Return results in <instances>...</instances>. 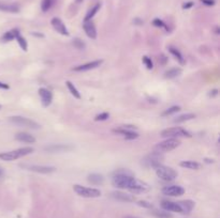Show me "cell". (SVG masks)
I'll list each match as a JSON object with an SVG mask.
<instances>
[{
	"mask_svg": "<svg viewBox=\"0 0 220 218\" xmlns=\"http://www.w3.org/2000/svg\"><path fill=\"white\" fill-rule=\"evenodd\" d=\"M133 180H134V175L132 174V172L128 171V170L121 169L114 172V175L112 177V184L116 188L128 189Z\"/></svg>",
	"mask_w": 220,
	"mask_h": 218,
	"instance_id": "obj_1",
	"label": "cell"
},
{
	"mask_svg": "<svg viewBox=\"0 0 220 218\" xmlns=\"http://www.w3.org/2000/svg\"><path fill=\"white\" fill-rule=\"evenodd\" d=\"M32 152H33V148L25 147V148H21V149L14 150V151L1 153V154H0V158L2 160H6V162H12V160L18 159L23 156L31 154Z\"/></svg>",
	"mask_w": 220,
	"mask_h": 218,
	"instance_id": "obj_2",
	"label": "cell"
},
{
	"mask_svg": "<svg viewBox=\"0 0 220 218\" xmlns=\"http://www.w3.org/2000/svg\"><path fill=\"white\" fill-rule=\"evenodd\" d=\"M155 170H156L157 177H158L159 179H161L162 181H166V182L174 181L177 177V175H178V173L175 171L173 168L164 166V165H162V164L155 168Z\"/></svg>",
	"mask_w": 220,
	"mask_h": 218,
	"instance_id": "obj_3",
	"label": "cell"
},
{
	"mask_svg": "<svg viewBox=\"0 0 220 218\" xmlns=\"http://www.w3.org/2000/svg\"><path fill=\"white\" fill-rule=\"evenodd\" d=\"M160 136L163 137V138H179V137H187V138H190L192 136L191 134L186 131L185 128L179 126H175V127H170V128H166L161 132Z\"/></svg>",
	"mask_w": 220,
	"mask_h": 218,
	"instance_id": "obj_4",
	"label": "cell"
},
{
	"mask_svg": "<svg viewBox=\"0 0 220 218\" xmlns=\"http://www.w3.org/2000/svg\"><path fill=\"white\" fill-rule=\"evenodd\" d=\"M164 159V156L162 153L160 152H151V154H148L147 156H145L143 159H142V164L144 165L146 168H156L158 167L159 165L162 164V160Z\"/></svg>",
	"mask_w": 220,
	"mask_h": 218,
	"instance_id": "obj_5",
	"label": "cell"
},
{
	"mask_svg": "<svg viewBox=\"0 0 220 218\" xmlns=\"http://www.w3.org/2000/svg\"><path fill=\"white\" fill-rule=\"evenodd\" d=\"M181 142H179L178 139L175 138H166L163 141L159 142L155 145V151L160 152V153H164V152H170L172 150L176 149L177 147H179Z\"/></svg>",
	"mask_w": 220,
	"mask_h": 218,
	"instance_id": "obj_6",
	"label": "cell"
},
{
	"mask_svg": "<svg viewBox=\"0 0 220 218\" xmlns=\"http://www.w3.org/2000/svg\"><path fill=\"white\" fill-rule=\"evenodd\" d=\"M73 190L79 195V197L83 198H98L101 196V191L97 188H91V187H85L82 185H74Z\"/></svg>",
	"mask_w": 220,
	"mask_h": 218,
	"instance_id": "obj_7",
	"label": "cell"
},
{
	"mask_svg": "<svg viewBox=\"0 0 220 218\" xmlns=\"http://www.w3.org/2000/svg\"><path fill=\"white\" fill-rule=\"evenodd\" d=\"M136 127L132 126V125H124V126L118 127V128H114L112 132L117 135H120L127 140H133L139 137V134L136 132Z\"/></svg>",
	"mask_w": 220,
	"mask_h": 218,
	"instance_id": "obj_8",
	"label": "cell"
},
{
	"mask_svg": "<svg viewBox=\"0 0 220 218\" xmlns=\"http://www.w3.org/2000/svg\"><path fill=\"white\" fill-rule=\"evenodd\" d=\"M10 122L12 123L16 124V125H19V126H24V127H28V128H32V129H39L40 127V124L37 123L36 121L31 119H28V118H25V117H21V116H14V117H11L9 119Z\"/></svg>",
	"mask_w": 220,
	"mask_h": 218,
	"instance_id": "obj_9",
	"label": "cell"
},
{
	"mask_svg": "<svg viewBox=\"0 0 220 218\" xmlns=\"http://www.w3.org/2000/svg\"><path fill=\"white\" fill-rule=\"evenodd\" d=\"M128 190L130 192H132V194H143V192H146L149 190V185L147 183L134 177V180L132 181Z\"/></svg>",
	"mask_w": 220,
	"mask_h": 218,
	"instance_id": "obj_10",
	"label": "cell"
},
{
	"mask_svg": "<svg viewBox=\"0 0 220 218\" xmlns=\"http://www.w3.org/2000/svg\"><path fill=\"white\" fill-rule=\"evenodd\" d=\"M162 194L169 197H179L185 194V189L179 185H169L162 188Z\"/></svg>",
	"mask_w": 220,
	"mask_h": 218,
	"instance_id": "obj_11",
	"label": "cell"
},
{
	"mask_svg": "<svg viewBox=\"0 0 220 218\" xmlns=\"http://www.w3.org/2000/svg\"><path fill=\"white\" fill-rule=\"evenodd\" d=\"M73 149V145L71 144H64V143H58V144H49L46 145L44 148L46 152L49 153H60V152H68L71 151Z\"/></svg>",
	"mask_w": 220,
	"mask_h": 218,
	"instance_id": "obj_12",
	"label": "cell"
},
{
	"mask_svg": "<svg viewBox=\"0 0 220 218\" xmlns=\"http://www.w3.org/2000/svg\"><path fill=\"white\" fill-rule=\"evenodd\" d=\"M103 63V60H95V61L88 62V63L82 64V65H77L72 69V71L74 72H86L90 71V70H95L97 67H99L101 64Z\"/></svg>",
	"mask_w": 220,
	"mask_h": 218,
	"instance_id": "obj_13",
	"label": "cell"
},
{
	"mask_svg": "<svg viewBox=\"0 0 220 218\" xmlns=\"http://www.w3.org/2000/svg\"><path fill=\"white\" fill-rule=\"evenodd\" d=\"M39 95L41 97V103L43 107H49L52 104L53 101V93L46 88H40L39 89Z\"/></svg>",
	"mask_w": 220,
	"mask_h": 218,
	"instance_id": "obj_14",
	"label": "cell"
},
{
	"mask_svg": "<svg viewBox=\"0 0 220 218\" xmlns=\"http://www.w3.org/2000/svg\"><path fill=\"white\" fill-rule=\"evenodd\" d=\"M51 24H52V26H53V28L56 30L58 33H60L61 36H69L68 29H67L66 25L64 24V22H62L60 18H58V17H54V18L51 21Z\"/></svg>",
	"mask_w": 220,
	"mask_h": 218,
	"instance_id": "obj_15",
	"label": "cell"
},
{
	"mask_svg": "<svg viewBox=\"0 0 220 218\" xmlns=\"http://www.w3.org/2000/svg\"><path fill=\"white\" fill-rule=\"evenodd\" d=\"M111 197L117 201L121 202H134L136 201V197L131 194H127L124 191H113L111 194Z\"/></svg>",
	"mask_w": 220,
	"mask_h": 218,
	"instance_id": "obj_16",
	"label": "cell"
},
{
	"mask_svg": "<svg viewBox=\"0 0 220 218\" xmlns=\"http://www.w3.org/2000/svg\"><path fill=\"white\" fill-rule=\"evenodd\" d=\"M161 207L166 212H174V213H182V210L178 202L169 201V200H163L161 202Z\"/></svg>",
	"mask_w": 220,
	"mask_h": 218,
	"instance_id": "obj_17",
	"label": "cell"
},
{
	"mask_svg": "<svg viewBox=\"0 0 220 218\" xmlns=\"http://www.w3.org/2000/svg\"><path fill=\"white\" fill-rule=\"evenodd\" d=\"M28 170L30 171H34L38 172V173H44V174H49L52 173V172L56 171V168L52 167V166H39V165H31V166H27Z\"/></svg>",
	"mask_w": 220,
	"mask_h": 218,
	"instance_id": "obj_18",
	"label": "cell"
},
{
	"mask_svg": "<svg viewBox=\"0 0 220 218\" xmlns=\"http://www.w3.org/2000/svg\"><path fill=\"white\" fill-rule=\"evenodd\" d=\"M83 28L85 30V33L88 37L90 39L95 40L97 37V29H96V26L92 24L91 21H86L84 22L83 24Z\"/></svg>",
	"mask_w": 220,
	"mask_h": 218,
	"instance_id": "obj_19",
	"label": "cell"
},
{
	"mask_svg": "<svg viewBox=\"0 0 220 218\" xmlns=\"http://www.w3.org/2000/svg\"><path fill=\"white\" fill-rule=\"evenodd\" d=\"M0 11L8 12V13H18L19 6L16 3H3V2H0Z\"/></svg>",
	"mask_w": 220,
	"mask_h": 218,
	"instance_id": "obj_20",
	"label": "cell"
},
{
	"mask_svg": "<svg viewBox=\"0 0 220 218\" xmlns=\"http://www.w3.org/2000/svg\"><path fill=\"white\" fill-rule=\"evenodd\" d=\"M15 139L17 141L25 142V143H34L36 142V138L28 133H18L15 135Z\"/></svg>",
	"mask_w": 220,
	"mask_h": 218,
	"instance_id": "obj_21",
	"label": "cell"
},
{
	"mask_svg": "<svg viewBox=\"0 0 220 218\" xmlns=\"http://www.w3.org/2000/svg\"><path fill=\"white\" fill-rule=\"evenodd\" d=\"M18 36H19V30L17 29V28L12 29V30H10V31L6 32V33L3 34V36L1 37V41H2V42L13 41V40H15Z\"/></svg>",
	"mask_w": 220,
	"mask_h": 218,
	"instance_id": "obj_22",
	"label": "cell"
},
{
	"mask_svg": "<svg viewBox=\"0 0 220 218\" xmlns=\"http://www.w3.org/2000/svg\"><path fill=\"white\" fill-rule=\"evenodd\" d=\"M87 180H88V182L92 185H101V184H103V182H104L103 175L99 174V173L89 174L88 177H87Z\"/></svg>",
	"mask_w": 220,
	"mask_h": 218,
	"instance_id": "obj_23",
	"label": "cell"
},
{
	"mask_svg": "<svg viewBox=\"0 0 220 218\" xmlns=\"http://www.w3.org/2000/svg\"><path fill=\"white\" fill-rule=\"evenodd\" d=\"M178 204L181 205L182 210V214H188L192 211V209L194 207V202L191 200H185V201H179Z\"/></svg>",
	"mask_w": 220,
	"mask_h": 218,
	"instance_id": "obj_24",
	"label": "cell"
},
{
	"mask_svg": "<svg viewBox=\"0 0 220 218\" xmlns=\"http://www.w3.org/2000/svg\"><path fill=\"white\" fill-rule=\"evenodd\" d=\"M179 165H181V167L186 168V169L189 170H197L201 168V165L197 162H193V160H184Z\"/></svg>",
	"mask_w": 220,
	"mask_h": 218,
	"instance_id": "obj_25",
	"label": "cell"
},
{
	"mask_svg": "<svg viewBox=\"0 0 220 218\" xmlns=\"http://www.w3.org/2000/svg\"><path fill=\"white\" fill-rule=\"evenodd\" d=\"M181 74H182V69H179V67H173V69H170L169 71L164 73V77L167 79H172L179 76Z\"/></svg>",
	"mask_w": 220,
	"mask_h": 218,
	"instance_id": "obj_26",
	"label": "cell"
},
{
	"mask_svg": "<svg viewBox=\"0 0 220 218\" xmlns=\"http://www.w3.org/2000/svg\"><path fill=\"white\" fill-rule=\"evenodd\" d=\"M196 118V114H181L177 118H175L173 120L174 123H182V122L189 121V120H193Z\"/></svg>",
	"mask_w": 220,
	"mask_h": 218,
	"instance_id": "obj_27",
	"label": "cell"
},
{
	"mask_svg": "<svg viewBox=\"0 0 220 218\" xmlns=\"http://www.w3.org/2000/svg\"><path fill=\"white\" fill-rule=\"evenodd\" d=\"M169 51L171 52L172 55L174 56V58L177 60L181 64H185V58L184 56L182 55V52L178 51L177 48H174V47H170L169 48Z\"/></svg>",
	"mask_w": 220,
	"mask_h": 218,
	"instance_id": "obj_28",
	"label": "cell"
},
{
	"mask_svg": "<svg viewBox=\"0 0 220 218\" xmlns=\"http://www.w3.org/2000/svg\"><path fill=\"white\" fill-rule=\"evenodd\" d=\"M66 86L68 87V90L70 91V93L73 95V96L75 97V99H81V93H79V90L76 89L75 86H74V85L72 84L71 81H66Z\"/></svg>",
	"mask_w": 220,
	"mask_h": 218,
	"instance_id": "obj_29",
	"label": "cell"
},
{
	"mask_svg": "<svg viewBox=\"0 0 220 218\" xmlns=\"http://www.w3.org/2000/svg\"><path fill=\"white\" fill-rule=\"evenodd\" d=\"M100 7H101V6H100L99 3H98V4H96V6H95V7H92L91 9L88 11V13H87L86 16H85L84 22H86V21H90V19L92 18V17H94L95 15L97 14V12H98L99 10H100Z\"/></svg>",
	"mask_w": 220,
	"mask_h": 218,
	"instance_id": "obj_30",
	"label": "cell"
},
{
	"mask_svg": "<svg viewBox=\"0 0 220 218\" xmlns=\"http://www.w3.org/2000/svg\"><path fill=\"white\" fill-rule=\"evenodd\" d=\"M56 0H43L41 3V10L43 12H47L53 7Z\"/></svg>",
	"mask_w": 220,
	"mask_h": 218,
	"instance_id": "obj_31",
	"label": "cell"
},
{
	"mask_svg": "<svg viewBox=\"0 0 220 218\" xmlns=\"http://www.w3.org/2000/svg\"><path fill=\"white\" fill-rule=\"evenodd\" d=\"M179 110H181V107L179 106H172V107H170V108L164 110V111L161 114V116L162 117L171 116V114H176V112H178Z\"/></svg>",
	"mask_w": 220,
	"mask_h": 218,
	"instance_id": "obj_32",
	"label": "cell"
},
{
	"mask_svg": "<svg viewBox=\"0 0 220 218\" xmlns=\"http://www.w3.org/2000/svg\"><path fill=\"white\" fill-rule=\"evenodd\" d=\"M16 41H17V43H18L19 45V47H21L22 49H23L24 51H27V49H28V44H27V41H26V39L25 37H23L19 34L18 36L16 37Z\"/></svg>",
	"mask_w": 220,
	"mask_h": 218,
	"instance_id": "obj_33",
	"label": "cell"
},
{
	"mask_svg": "<svg viewBox=\"0 0 220 218\" xmlns=\"http://www.w3.org/2000/svg\"><path fill=\"white\" fill-rule=\"evenodd\" d=\"M152 214H154L157 218H171L172 217V215L169 214V213H167L166 211H164V212H162V211H154V212H152Z\"/></svg>",
	"mask_w": 220,
	"mask_h": 218,
	"instance_id": "obj_34",
	"label": "cell"
},
{
	"mask_svg": "<svg viewBox=\"0 0 220 218\" xmlns=\"http://www.w3.org/2000/svg\"><path fill=\"white\" fill-rule=\"evenodd\" d=\"M152 25L156 27H159V28H164L166 30H169L167 26L164 24V22L161 21V19H159V18H155L154 21H152Z\"/></svg>",
	"mask_w": 220,
	"mask_h": 218,
	"instance_id": "obj_35",
	"label": "cell"
},
{
	"mask_svg": "<svg viewBox=\"0 0 220 218\" xmlns=\"http://www.w3.org/2000/svg\"><path fill=\"white\" fill-rule=\"evenodd\" d=\"M142 61H143V63L145 64V66H146L148 70H151L152 67H154V63H152L151 59L149 58V57L144 56V57H143V59H142Z\"/></svg>",
	"mask_w": 220,
	"mask_h": 218,
	"instance_id": "obj_36",
	"label": "cell"
},
{
	"mask_svg": "<svg viewBox=\"0 0 220 218\" xmlns=\"http://www.w3.org/2000/svg\"><path fill=\"white\" fill-rule=\"evenodd\" d=\"M109 118H110V114H107V112H102V114L96 116L95 121H105V120H107Z\"/></svg>",
	"mask_w": 220,
	"mask_h": 218,
	"instance_id": "obj_37",
	"label": "cell"
},
{
	"mask_svg": "<svg viewBox=\"0 0 220 218\" xmlns=\"http://www.w3.org/2000/svg\"><path fill=\"white\" fill-rule=\"evenodd\" d=\"M73 45L76 47L77 49H84L85 48V43L82 40H79V39H75L73 41Z\"/></svg>",
	"mask_w": 220,
	"mask_h": 218,
	"instance_id": "obj_38",
	"label": "cell"
},
{
	"mask_svg": "<svg viewBox=\"0 0 220 218\" xmlns=\"http://www.w3.org/2000/svg\"><path fill=\"white\" fill-rule=\"evenodd\" d=\"M137 204H139L140 206H142V207H145V209H152V207H154V205H152L151 203H149V202L145 201V200H141V201H139L137 202Z\"/></svg>",
	"mask_w": 220,
	"mask_h": 218,
	"instance_id": "obj_39",
	"label": "cell"
},
{
	"mask_svg": "<svg viewBox=\"0 0 220 218\" xmlns=\"http://www.w3.org/2000/svg\"><path fill=\"white\" fill-rule=\"evenodd\" d=\"M201 2L202 3H204V4H206V6H208V7H212V6H214V4L216 3L215 0H201Z\"/></svg>",
	"mask_w": 220,
	"mask_h": 218,
	"instance_id": "obj_40",
	"label": "cell"
},
{
	"mask_svg": "<svg viewBox=\"0 0 220 218\" xmlns=\"http://www.w3.org/2000/svg\"><path fill=\"white\" fill-rule=\"evenodd\" d=\"M9 85L4 84V82H1L0 81V89H3V90H8L9 89Z\"/></svg>",
	"mask_w": 220,
	"mask_h": 218,
	"instance_id": "obj_41",
	"label": "cell"
},
{
	"mask_svg": "<svg viewBox=\"0 0 220 218\" xmlns=\"http://www.w3.org/2000/svg\"><path fill=\"white\" fill-rule=\"evenodd\" d=\"M192 6H193V2H188V3H185L184 6H182V7H184V9H189V7H191Z\"/></svg>",
	"mask_w": 220,
	"mask_h": 218,
	"instance_id": "obj_42",
	"label": "cell"
},
{
	"mask_svg": "<svg viewBox=\"0 0 220 218\" xmlns=\"http://www.w3.org/2000/svg\"><path fill=\"white\" fill-rule=\"evenodd\" d=\"M217 94H218V90H217V89L212 90V91H211V93H209V95H211V96H216Z\"/></svg>",
	"mask_w": 220,
	"mask_h": 218,
	"instance_id": "obj_43",
	"label": "cell"
},
{
	"mask_svg": "<svg viewBox=\"0 0 220 218\" xmlns=\"http://www.w3.org/2000/svg\"><path fill=\"white\" fill-rule=\"evenodd\" d=\"M134 22H136V25H142V24H143V22H142L141 19H139V18L134 19Z\"/></svg>",
	"mask_w": 220,
	"mask_h": 218,
	"instance_id": "obj_44",
	"label": "cell"
},
{
	"mask_svg": "<svg viewBox=\"0 0 220 218\" xmlns=\"http://www.w3.org/2000/svg\"><path fill=\"white\" fill-rule=\"evenodd\" d=\"M32 34H33V36H38V37H43L44 36L42 33H36V32H32Z\"/></svg>",
	"mask_w": 220,
	"mask_h": 218,
	"instance_id": "obj_45",
	"label": "cell"
},
{
	"mask_svg": "<svg viewBox=\"0 0 220 218\" xmlns=\"http://www.w3.org/2000/svg\"><path fill=\"white\" fill-rule=\"evenodd\" d=\"M205 162H208V164H211V162H212H212H215V160L214 159H205Z\"/></svg>",
	"mask_w": 220,
	"mask_h": 218,
	"instance_id": "obj_46",
	"label": "cell"
},
{
	"mask_svg": "<svg viewBox=\"0 0 220 218\" xmlns=\"http://www.w3.org/2000/svg\"><path fill=\"white\" fill-rule=\"evenodd\" d=\"M3 173H4V172H3V170H2V168L0 167V177H1L2 175H3Z\"/></svg>",
	"mask_w": 220,
	"mask_h": 218,
	"instance_id": "obj_47",
	"label": "cell"
},
{
	"mask_svg": "<svg viewBox=\"0 0 220 218\" xmlns=\"http://www.w3.org/2000/svg\"><path fill=\"white\" fill-rule=\"evenodd\" d=\"M124 218H140V217H136V216H126Z\"/></svg>",
	"mask_w": 220,
	"mask_h": 218,
	"instance_id": "obj_48",
	"label": "cell"
},
{
	"mask_svg": "<svg viewBox=\"0 0 220 218\" xmlns=\"http://www.w3.org/2000/svg\"><path fill=\"white\" fill-rule=\"evenodd\" d=\"M82 1V0H77V2H81Z\"/></svg>",
	"mask_w": 220,
	"mask_h": 218,
	"instance_id": "obj_49",
	"label": "cell"
},
{
	"mask_svg": "<svg viewBox=\"0 0 220 218\" xmlns=\"http://www.w3.org/2000/svg\"><path fill=\"white\" fill-rule=\"evenodd\" d=\"M0 109H1V105H0Z\"/></svg>",
	"mask_w": 220,
	"mask_h": 218,
	"instance_id": "obj_50",
	"label": "cell"
}]
</instances>
